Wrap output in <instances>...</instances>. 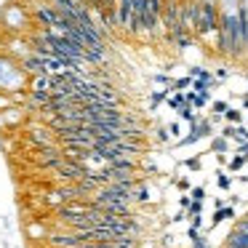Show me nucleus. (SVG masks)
Here are the masks:
<instances>
[{
  "label": "nucleus",
  "instance_id": "nucleus-9",
  "mask_svg": "<svg viewBox=\"0 0 248 248\" xmlns=\"http://www.w3.org/2000/svg\"><path fill=\"white\" fill-rule=\"evenodd\" d=\"M211 109H214L219 118H224V112L230 109V104H227V102H214V104H211Z\"/></svg>",
  "mask_w": 248,
  "mask_h": 248
},
{
  "label": "nucleus",
  "instance_id": "nucleus-8",
  "mask_svg": "<svg viewBox=\"0 0 248 248\" xmlns=\"http://www.w3.org/2000/svg\"><path fill=\"white\" fill-rule=\"evenodd\" d=\"M216 184H219L221 189H230L232 187V179L227 176V173H216Z\"/></svg>",
  "mask_w": 248,
  "mask_h": 248
},
{
  "label": "nucleus",
  "instance_id": "nucleus-3",
  "mask_svg": "<svg viewBox=\"0 0 248 248\" xmlns=\"http://www.w3.org/2000/svg\"><path fill=\"white\" fill-rule=\"evenodd\" d=\"M224 219H235V208H230V205L227 208H216L214 219H211V227H219Z\"/></svg>",
  "mask_w": 248,
  "mask_h": 248
},
{
  "label": "nucleus",
  "instance_id": "nucleus-14",
  "mask_svg": "<svg viewBox=\"0 0 248 248\" xmlns=\"http://www.w3.org/2000/svg\"><path fill=\"white\" fill-rule=\"evenodd\" d=\"M176 187L179 189H189V182H187V179H176Z\"/></svg>",
  "mask_w": 248,
  "mask_h": 248
},
{
  "label": "nucleus",
  "instance_id": "nucleus-15",
  "mask_svg": "<svg viewBox=\"0 0 248 248\" xmlns=\"http://www.w3.org/2000/svg\"><path fill=\"white\" fill-rule=\"evenodd\" d=\"M205 3H219V0H205Z\"/></svg>",
  "mask_w": 248,
  "mask_h": 248
},
{
  "label": "nucleus",
  "instance_id": "nucleus-7",
  "mask_svg": "<svg viewBox=\"0 0 248 248\" xmlns=\"http://www.w3.org/2000/svg\"><path fill=\"white\" fill-rule=\"evenodd\" d=\"M224 120H230V123L232 125H237V123H240V120H243V112H240V109H227V112H224Z\"/></svg>",
  "mask_w": 248,
  "mask_h": 248
},
{
  "label": "nucleus",
  "instance_id": "nucleus-10",
  "mask_svg": "<svg viewBox=\"0 0 248 248\" xmlns=\"http://www.w3.org/2000/svg\"><path fill=\"white\" fill-rule=\"evenodd\" d=\"M115 3L118 0H99V8H91V11H109V8H115Z\"/></svg>",
  "mask_w": 248,
  "mask_h": 248
},
{
  "label": "nucleus",
  "instance_id": "nucleus-13",
  "mask_svg": "<svg viewBox=\"0 0 248 248\" xmlns=\"http://www.w3.org/2000/svg\"><path fill=\"white\" fill-rule=\"evenodd\" d=\"M184 166H187L189 171H200V157H189V160L184 163Z\"/></svg>",
  "mask_w": 248,
  "mask_h": 248
},
{
  "label": "nucleus",
  "instance_id": "nucleus-12",
  "mask_svg": "<svg viewBox=\"0 0 248 248\" xmlns=\"http://www.w3.org/2000/svg\"><path fill=\"white\" fill-rule=\"evenodd\" d=\"M235 230H240V232H248V214H246V216H240V219L235 221Z\"/></svg>",
  "mask_w": 248,
  "mask_h": 248
},
{
  "label": "nucleus",
  "instance_id": "nucleus-4",
  "mask_svg": "<svg viewBox=\"0 0 248 248\" xmlns=\"http://www.w3.org/2000/svg\"><path fill=\"white\" fill-rule=\"evenodd\" d=\"M211 150L214 152H219V155H224L227 150H230V141H227V136L221 134V136H216L214 141H211Z\"/></svg>",
  "mask_w": 248,
  "mask_h": 248
},
{
  "label": "nucleus",
  "instance_id": "nucleus-6",
  "mask_svg": "<svg viewBox=\"0 0 248 248\" xmlns=\"http://www.w3.org/2000/svg\"><path fill=\"white\" fill-rule=\"evenodd\" d=\"M27 235L32 237V240H40V237H48V232H46V227H40V224H30Z\"/></svg>",
  "mask_w": 248,
  "mask_h": 248
},
{
  "label": "nucleus",
  "instance_id": "nucleus-1",
  "mask_svg": "<svg viewBox=\"0 0 248 248\" xmlns=\"http://www.w3.org/2000/svg\"><path fill=\"white\" fill-rule=\"evenodd\" d=\"M216 54L227 62L243 59V14L237 11H221L219 22V48Z\"/></svg>",
  "mask_w": 248,
  "mask_h": 248
},
{
  "label": "nucleus",
  "instance_id": "nucleus-11",
  "mask_svg": "<svg viewBox=\"0 0 248 248\" xmlns=\"http://www.w3.org/2000/svg\"><path fill=\"white\" fill-rule=\"evenodd\" d=\"M189 195H192V200H205V189L203 187H192Z\"/></svg>",
  "mask_w": 248,
  "mask_h": 248
},
{
  "label": "nucleus",
  "instance_id": "nucleus-2",
  "mask_svg": "<svg viewBox=\"0 0 248 248\" xmlns=\"http://www.w3.org/2000/svg\"><path fill=\"white\" fill-rule=\"evenodd\" d=\"M3 27L8 30L11 35H24L27 32V27H24V22L27 19H32V14L27 11L24 6H6V11H3ZM35 22V19H32Z\"/></svg>",
  "mask_w": 248,
  "mask_h": 248
},
{
  "label": "nucleus",
  "instance_id": "nucleus-5",
  "mask_svg": "<svg viewBox=\"0 0 248 248\" xmlns=\"http://www.w3.org/2000/svg\"><path fill=\"white\" fill-rule=\"evenodd\" d=\"M248 163V155H243V152H237V157H232L230 163H227V168H230V171H240L243 166H246Z\"/></svg>",
  "mask_w": 248,
  "mask_h": 248
}]
</instances>
